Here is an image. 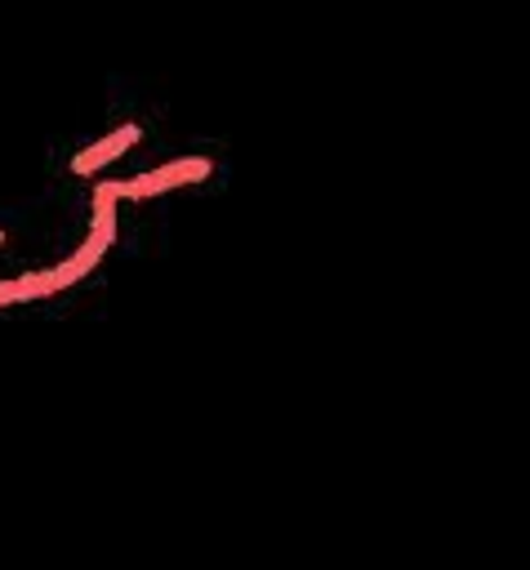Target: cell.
<instances>
[{"label": "cell", "mask_w": 530, "mask_h": 570, "mask_svg": "<svg viewBox=\"0 0 530 570\" xmlns=\"http://www.w3.org/2000/svg\"><path fill=\"white\" fill-rule=\"evenodd\" d=\"M209 174H214V165L205 156H187V160H169L151 174L125 178V183H116V191H120V200H143V196H156V191H169V187H183V183H200Z\"/></svg>", "instance_id": "6da1fadb"}, {"label": "cell", "mask_w": 530, "mask_h": 570, "mask_svg": "<svg viewBox=\"0 0 530 570\" xmlns=\"http://www.w3.org/2000/svg\"><path fill=\"white\" fill-rule=\"evenodd\" d=\"M134 142H138V125H120V129H111L107 138H98L94 147H85L80 156H71V174H94L98 165H107V160L125 156Z\"/></svg>", "instance_id": "7a4b0ae2"}, {"label": "cell", "mask_w": 530, "mask_h": 570, "mask_svg": "<svg viewBox=\"0 0 530 570\" xmlns=\"http://www.w3.org/2000/svg\"><path fill=\"white\" fill-rule=\"evenodd\" d=\"M4 303H18V289H13V281H0V307Z\"/></svg>", "instance_id": "3957f363"}]
</instances>
